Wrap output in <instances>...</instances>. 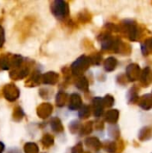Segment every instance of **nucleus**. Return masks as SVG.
<instances>
[{"instance_id":"obj_1","label":"nucleus","mask_w":152,"mask_h":153,"mask_svg":"<svg viewBox=\"0 0 152 153\" xmlns=\"http://www.w3.org/2000/svg\"><path fill=\"white\" fill-rule=\"evenodd\" d=\"M123 30L132 41H138L145 35V29H142L141 25L133 20H126L124 22Z\"/></svg>"},{"instance_id":"obj_2","label":"nucleus","mask_w":152,"mask_h":153,"mask_svg":"<svg viewBox=\"0 0 152 153\" xmlns=\"http://www.w3.org/2000/svg\"><path fill=\"white\" fill-rule=\"evenodd\" d=\"M142 69L138 64H131L126 68V76L130 82L138 81L141 77Z\"/></svg>"},{"instance_id":"obj_3","label":"nucleus","mask_w":152,"mask_h":153,"mask_svg":"<svg viewBox=\"0 0 152 153\" xmlns=\"http://www.w3.org/2000/svg\"><path fill=\"white\" fill-rule=\"evenodd\" d=\"M140 82L142 87H148L151 82V70L150 67H145L143 70H142Z\"/></svg>"},{"instance_id":"obj_4","label":"nucleus","mask_w":152,"mask_h":153,"mask_svg":"<svg viewBox=\"0 0 152 153\" xmlns=\"http://www.w3.org/2000/svg\"><path fill=\"white\" fill-rule=\"evenodd\" d=\"M138 105L143 110H150L152 108V94H145L139 99Z\"/></svg>"},{"instance_id":"obj_5","label":"nucleus","mask_w":152,"mask_h":153,"mask_svg":"<svg viewBox=\"0 0 152 153\" xmlns=\"http://www.w3.org/2000/svg\"><path fill=\"white\" fill-rule=\"evenodd\" d=\"M139 92H140V88L138 86H133L127 93V100H128V103L129 104H135L138 103L140 96H139Z\"/></svg>"},{"instance_id":"obj_6","label":"nucleus","mask_w":152,"mask_h":153,"mask_svg":"<svg viewBox=\"0 0 152 153\" xmlns=\"http://www.w3.org/2000/svg\"><path fill=\"white\" fill-rule=\"evenodd\" d=\"M138 138L141 142H146L152 138V127L151 126H144L142 127L138 134Z\"/></svg>"},{"instance_id":"obj_7","label":"nucleus","mask_w":152,"mask_h":153,"mask_svg":"<svg viewBox=\"0 0 152 153\" xmlns=\"http://www.w3.org/2000/svg\"><path fill=\"white\" fill-rule=\"evenodd\" d=\"M142 53L143 56H150L152 55V37L145 39L144 42L141 43Z\"/></svg>"},{"instance_id":"obj_8","label":"nucleus","mask_w":152,"mask_h":153,"mask_svg":"<svg viewBox=\"0 0 152 153\" xmlns=\"http://www.w3.org/2000/svg\"><path fill=\"white\" fill-rule=\"evenodd\" d=\"M119 117V112L117 110H110L107 114V121L109 123H116Z\"/></svg>"},{"instance_id":"obj_9","label":"nucleus","mask_w":152,"mask_h":153,"mask_svg":"<svg viewBox=\"0 0 152 153\" xmlns=\"http://www.w3.org/2000/svg\"><path fill=\"white\" fill-rule=\"evenodd\" d=\"M117 65V60L114 57H109L107 59L106 64H105V68L107 71H113Z\"/></svg>"},{"instance_id":"obj_10","label":"nucleus","mask_w":152,"mask_h":153,"mask_svg":"<svg viewBox=\"0 0 152 153\" xmlns=\"http://www.w3.org/2000/svg\"><path fill=\"white\" fill-rule=\"evenodd\" d=\"M106 102H107V106L108 107H111L114 104V99L112 97H110V96H108L106 98Z\"/></svg>"},{"instance_id":"obj_11","label":"nucleus","mask_w":152,"mask_h":153,"mask_svg":"<svg viewBox=\"0 0 152 153\" xmlns=\"http://www.w3.org/2000/svg\"><path fill=\"white\" fill-rule=\"evenodd\" d=\"M151 81H152V73H151Z\"/></svg>"},{"instance_id":"obj_12","label":"nucleus","mask_w":152,"mask_h":153,"mask_svg":"<svg viewBox=\"0 0 152 153\" xmlns=\"http://www.w3.org/2000/svg\"><path fill=\"white\" fill-rule=\"evenodd\" d=\"M151 94H152V92H151Z\"/></svg>"}]
</instances>
